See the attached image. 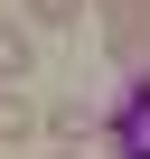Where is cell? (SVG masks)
Returning a JSON list of instances; mask_svg holds the SVG:
<instances>
[{
    "instance_id": "cell-1",
    "label": "cell",
    "mask_w": 150,
    "mask_h": 159,
    "mask_svg": "<svg viewBox=\"0 0 150 159\" xmlns=\"http://www.w3.org/2000/svg\"><path fill=\"white\" fill-rule=\"evenodd\" d=\"M103 159H150V66L103 103Z\"/></svg>"
},
{
    "instance_id": "cell-2",
    "label": "cell",
    "mask_w": 150,
    "mask_h": 159,
    "mask_svg": "<svg viewBox=\"0 0 150 159\" xmlns=\"http://www.w3.org/2000/svg\"><path fill=\"white\" fill-rule=\"evenodd\" d=\"M94 19H103V47H113V66H150V0H94Z\"/></svg>"
},
{
    "instance_id": "cell-3",
    "label": "cell",
    "mask_w": 150,
    "mask_h": 159,
    "mask_svg": "<svg viewBox=\"0 0 150 159\" xmlns=\"http://www.w3.org/2000/svg\"><path fill=\"white\" fill-rule=\"evenodd\" d=\"M47 140H56V150H85V140H103V103H85V94H56V103H47Z\"/></svg>"
},
{
    "instance_id": "cell-4",
    "label": "cell",
    "mask_w": 150,
    "mask_h": 159,
    "mask_svg": "<svg viewBox=\"0 0 150 159\" xmlns=\"http://www.w3.org/2000/svg\"><path fill=\"white\" fill-rule=\"evenodd\" d=\"M28 131H47V112H38V103H28L19 84H0V150H19Z\"/></svg>"
},
{
    "instance_id": "cell-5",
    "label": "cell",
    "mask_w": 150,
    "mask_h": 159,
    "mask_svg": "<svg viewBox=\"0 0 150 159\" xmlns=\"http://www.w3.org/2000/svg\"><path fill=\"white\" fill-rule=\"evenodd\" d=\"M28 66H38V38L19 19H0V84H28Z\"/></svg>"
},
{
    "instance_id": "cell-6",
    "label": "cell",
    "mask_w": 150,
    "mask_h": 159,
    "mask_svg": "<svg viewBox=\"0 0 150 159\" xmlns=\"http://www.w3.org/2000/svg\"><path fill=\"white\" fill-rule=\"evenodd\" d=\"M28 19L38 28H66V19H85V0H28Z\"/></svg>"
},
{
    "instance_id": "cell-7",
    "label": "cell",
    "mask_w": 150,
    "mask_h": 159,
    "mask_svg": "<svg viewBox=\"0 0 150 159\" xmlns=\"http://www.w3.org/2000/svg\"><path fill=\"white\" fill-rule=\"evenodd\" d=\"M56 159H85V150H56Z\"/></svg>"
}]
</instances>
